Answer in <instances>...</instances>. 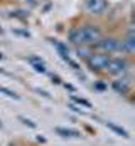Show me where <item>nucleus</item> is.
I'll return each mask as SVG.
<instances>
[{"instance_id": "obj_1", "label": "nucleus", "mask_w": 135, "mask_h": 146, "mask_svg": "<svg viewBox=\"0 0 135 146\" xmlns=\"http://www.w3.org/2000/svg\"><path fill=\"white\" fill-rule=\"evenodd\" d=\"M81 32H83V40H85V45H96V42L103 37L101 34V29L98 25H85L81 27Z\"/></svg>"}, {"instance_id": "obj_2", "label": "nucleus", "mask_w": 135, "mask_h": 146, "mask_svg": "<svg viewBox=\"0 0 135 146\" xmlns=\"http://www.w3.org/2000/svg\"><path fill=\"white\" fill-rule=\"evenodd\" d=\"M110 56L108 54H90V57L86 59L88 62V67L95 72H100V71H106V66L110 62Z\"/></svg>"}, {"instance_id": "obj_3", "label": "nucleus", "mask_w": 135, "mask_h": 146, "mask_svg": "<svg viewBox=\"0 0 135 146\" xmlns=\"http://www.w3.org/2000/svg\"><path fill=\"white\" fill-rule=\"evenodd\" d=\"M127 69H128V62H127V59H123V57L110 59V62H108V66H106V71L110 74H113V76H120V74H123Z\"/></svg>"}, {"instance_id": "obj_4", "label": "nucleus", "mask_w": 135, "mask_h": 146, "mask_svg": "<svg viewBox=\"0 0 135 146\" xmlns=\"http://www.w3.org/2000/svg\"><path fill=\"white\" fill-rule=\"evenodd\" d=\"M106 0H85V9L93 15H101L106 10Z\"/></svg>"}, {"instance_id": "obj_5", "label": "nucleus", "mask_w": 135, "mask_h": 146, "mask_svg": "<svg viewBox=\"0 0 135 146\" xmlns=\"http://www.w3.org/2000/svg\"><path fill=\"white\" fill-rule=\"evenodd\" d=\"M96 47H98L100 50L106 52V54H111V52L117 50V47H118V40H117L115 37H101V39L96 42Z\"/></svg>"}, {"instance_id": "obj_6", "label": "nucleus", "mask_w": 135, "mask_h": 146, "mask_svg": "<svg viewBox=\"0 0 135 146\" xmlns=\"http://www.w3.org/2000/svg\"><path fill=\"white\" fill-rule=\"evenodd\" d=\"M117 50H120V52H125V54H132V52L135 50L134 30H130V34H128V37H127V39H123L122 42H118V47H117Z\"/></svg>"}, {"instance_id": "obj_7", "label": "nucleus", "mask_w": 135, "mask_h": 146, "mask_svg": "<svg viewBox=\"0 0 135 146\" xmlns=\"http://www.w3.org/2000/svg\"><path fill=\"white\" fill-rule=\"evenodd\" d=\"M54 133L59 134L61 138H83V133L78 131V129H73V128H62V126H58V128H54Z\"/></svg>"}, {"instance_id": "obj_8", "label": "nucleus", "mask_w": 135, "mask_h": 146, "mask_svg": "<svg viewBox=\"0 0 135 146\" xmlns=\"http://www.w3.org/2000/svg\"><path fill=\"white\" fill-rule=\"evenodd\" d=\"M68 39H69V42H73V44H76V45H85L81 27H73V29L68 32Z\"/></svg>"}, {"instance_id": "obj_9", "label": "nucleus", "mask_w": 135, "mask_h": 146, "mask_svg": "<svg viewBox=\"0 0 135 146\" xmlns=\"http://www.w3.org/2000/svg\"><path fill=\"white\" fill-rule=\"evenodd\" d=\"M111 88L115 89L118 94H128V91H130V81H128V79L113 81V82H111Z\"/></svg>"}, {"instance_id": "obj_10", "label": "nucleus", "mask_w": 135, "mask_h": 146, "mask_svg": "<svg viewBox=\"0 0 135 146\" xmlns=\"http://www.w3.org/2000/svg\"><path fill=\"white\" fill-rule=\"evenodd\" d=\"M49 42L56 47V50H58V54H59L61 57L64 59V60H68L69 57V49H68V45L64 44V42H59V40H56V39H49Z\"/></svg>"}, {"instance_id": "obj_11", "label": "nucleus", "mask_w": 135, "mask_h": 146, "mask_svg": "<svg viewBox=\"0 0 135 146\" xmlns=\"http://www.w3.org/2000/svg\"><path fill=\"white\" fill-rule=\"evenodd\" d=\"M105 126L108 128V129H111L113 133H117L118 136H122V138H128V131L123 129V128L118 126V124H115V123H111V121H105Z\"/></svg>"}, {"instance_id": "obj_12", "label": "nucleus", "mask_w": 135, "mask_h": 146, "mask_svg": "<svg viewBox=\"0 0 135 146\" xmlns=\"http://www.w3.org/2000/svg\"><path fill=\"white\" fill-rule=\"evenodd\" d=\"M71 101L78 104V106H83V108H86V109H91L93 106H91V102L88 99H85V98H79V96H76V94H71Z\"/></svg>"}, {"instance_id": "obj_13", "label": "nucleus", "mask_w": 135, "mask_h": 146, "mask_svg": "<svg viewBox=\"0 0 135 146\" xmlns=\"http://www.w3.org/2000/svg\"><path fill=\"white\" fill-rule=\"evenodd\" d=\"M0 92H2L3 96L10 98V99H15V101H19V99H20V96H19L15 91H12V89H9V88H5V86H0Z\"/></svg>"}, {"instance_id": "obj_14", "label": "nucleus", "mask_w": 135, "mask_h": 146, "mask_svg": "<svg viewBox=\"0 0 135 146\" xmlns=\"http://www.w3.org/2000/svg\"><path fill=\"white\" fill-rule=\"evenodd\" d=\"M32 64V67H34V71L36 72H41V74H46V64H44V60H37V62H30Z\"/></svg>"}, {"instance_id": "obj_15", "label": "nucleus", "mask_w": 135, "mask_h": 146, "mask_svg": "<svg viewBox=\"0 0 135 146\" xmlns=\"http://www.w3.org/2000/svg\"><path fill=\"white\" fill-rule=\"evenodd\" d=\"M76 54H78V57H79V59H88V57H90V50H88L86 47H81V45H78Z\"/></svg>"}, {"instance_id": "obj_16", "label": "nucleus", "mask_w": 135, "mask_h": 146, "mask_svg": "<svg viewBox=\"0 0 135 146\" xmlns=\"http://www.w3.org/2000/svg\"><path fill=\"white\" fill-rule=\"evenodd\" d=\"M19 121H20L22 124H26V126H29V128H32V129H34V128L37 126V124H36L34 121H30L29 117H26V116H19Z\"/></svg>"}, {"instance_id": "obj_17", "label": "nucleus", "mask_w": 135, "mask_h": 146, "mask_svg": "<svg viewBox=\"0 0 135 146\" xmlns=\"http://www.w3.org/2000/svg\"><path fill=\"white\" fill-rule=\"evenodd\" d=\"M12 17H17V19H27L29 17V14L26 12V10H15V12H12Z\"/></svg>"}, {"instance_id": "obj_18", "label": "nucleus", "mask_w": 135, "mask_h": 146, "mask_svg": "<svg viewBox=\"0 0 135 146\" xmlns=\"http://www.w3.org/2000/svg\"><path fill=\"white\" fill-rule=\"evenodd\" d=\"M68 108H69L73 113H76V114H85V111H81V108H78V104H75V102H69Z\"/></svg>"}, {"instance_id": "obj_19", "label": "nucleus", "mask_w": 135, "mask_h": 146, "mask_svg": "<svg viewBox=\"0 0 135 146\" xmlns=\"http://www.w3.org/2000/svg\"><path fill=\"white\" fill-rule=\"evenodd\" d=\"M15 35H20V37H30V34L27 32V30H19V29H14L12 30Z\"/></svg>"}, {"instance_id": "obj_20", "label": "nucleus", "mask_w": 135, "mask_h": 146, "mask_svg": "<svg viewBox=\"0 0 135 146\" xmlns=\"http://www.w3.org/2000/svg\"><path fill=\"white\" fill-rule=\"evenodd\" d=\"M36 92H37V94H41V96H42V98H46V99H51V98H52V96H51V94H49V92H47V91H44V89H36Z\"/></svg>"}, {"instance_id": "obj_21", "label": "nucleus", "mask_w": 135, "mask_h": 146, "mask_svg": "<svg viewBox=\"0 0 135 146\" xmlns=\"http://www.w3.org/2000/svg\"><path fill=\"white\" fill-rule=\"evenodd\" d=\"M95 89H96V91H105L106 84L105 82H95Z\"/></svg>"}, {"instance_id": "obj_22", "label": "nucleus", "mask_w": 135, "mask_h": 146, "mask_svg": "<svg viewBox=\"0 0 135 146\" xmlns=\"http://www.w3.org/2000/svg\"><path fill=\"white\" fill-rule=\"evenodd\" d=\"M66 62H68V64H69V66H71V67H73L75 71H79V64H78V62H75V60H71V59H68Z\"/></svg>"}, {"instance_id": "obj_23", "label": "nucleus", "mask_w": 135, "mask_h": 146, "mask_svg": "<svg viewBox=\"0 0 135 146\" xmlns=\"http://www.w3.org/2000/svg\"><path fill=\"white\" fill-rule=\"evenodd\" d=\"M64 88L68 89V91H71V92H75V91H76L75 86H73V84H68V82H64Z\"/></svg>"}, {"instance_id": "obj_24", "label": "nucleus", "mask_w": 135, "mask_h": 146, "mask_svg": "<svg viewBox=\"0 0 135 146\" xmlns=\"http://www.w3.org/2000/svg\"><path fill=\"white\" fill-rule=\"evenodd\" d=\"M52 82L54 84H61V77L59 76H52Z\"/></svg>"}, {"instance_id": "obj_25", "label": "nucleus", "mask_w": 135, "mask_h": 146, "mask_svg": "<svg viewBox=\"0 0 135 146\" xmlns=\"http://www.w3.org/2000/svg\"><path fill=\"white\" fill-rule=\"evenodd\" d=\"M36 139H37L39 143H46V138H44V136H41V134H39V136H37Z\"/></svg>"}, {"instance_id": "obj_26", "label": "nucleus", "mask_w": 135, "mask_h": 146, "mask_svg": "<svg viewBox=\"0 0 135 146\" xmlns=\"http://www.w3.org/2000/svg\"><path fill=\"white\" fill-rule=\"evenodd\" d=\"M22 2H26V3H30V5H34V3H36V0H22Z\"/></svg>"}, {"instance_id": "obj_27", "label": "nucleus", "mask_w": 135, "mask_h": 146, "mask_svg": "<svg viewBox=\"0 0 135 146\" xmlns=\"http://www.w3.org/2000/svg\"><path fill=\"white\" fill-rule=\"evenodd\" d=\"M2 59H3V54H2V52H0V60H2Z\"/></svg>"}, {"instance_id": "obj_28", "label": "nucleus", "mask_w": 135, "mask_h": 146, "mask_svg": "<svg viewBox=\"0 0 135 146\" xmlns=\"http://www.w3.org/2000/svg\"><path fill=\"white\" fill-rule=\"evenodd\" d=\"M0 74H5V71H3V69H0Z\"/></svg>"}]
</instances>
